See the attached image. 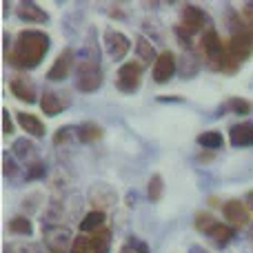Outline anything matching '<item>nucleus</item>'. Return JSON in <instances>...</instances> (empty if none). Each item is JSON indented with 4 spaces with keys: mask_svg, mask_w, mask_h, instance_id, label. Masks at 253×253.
Wrapping results in <instances>:
<instances>
[{
    "mask_svg": "<svg viewBox=\"0 0 253 253\" xmlns=\"http://www.w3.org/2000/svg\"><path fill=\"white\" fill-rule=\"evenodd\" d=\"M49 36L40 29H25L18 34L13 47L4 53V60H9L11 65L20 67V69H34L40 65L44 56L49 51Z\"/></svg>",
    "mask_w": 253,
    "mask_h": 253,
    "instance_id": "1",
    "label": "nucleus"
},
{
    "mask_svg": "<svg viewBox=\"0 0 253 253\" xmlns=\"http://www.w3.org/2000/svg\"><path fill=\"white\" fill-rule=\"evenodd\" d=\"M200 51L205 56L207 65L213 71H222V74H236L240 69V62L229 53L227 44L220 40L218 31L215 29H207L200 38Z\"/></svg>",
    "mask_w": 253,
    "mask_h": 253,
    "instance_id": "2",
    "label": "nucleus"
},
{
    "mask_svg": "<svg viewBox=\"0 0 253 253\" xmlns=\"http://www.w3.org/2000/svg\"><path fill=\"white\" fill-rule=\"evenodd\" d=\"M102 80H105V76H102L100 62L78 58V62H76V87H78V91L93 93L96 89L102 87Z\"/></svg>",
    "mask_w": 253,
    "mask_h": 253,
    "instance_id": "3",
    "label": "nucleus"
},
{
    "mask_svg": "<svg viewBox=\"0 0 253 253\" xmlns=\"http://www.w3.org/2000/svg\"><path fill=\"white\" fill-rule=\"evenodd\" d=\"M42 240L44 247H47L51 253H67L71 251V245H74V233L69 231V227H60V224H49L42 231Z\"/></svg>",
    "mask_w": 253,
    "mask_h": 253,
    "instance_id": "4",
    "label": "nucleus"
},
{
    "mask_svg": "<svg viewBox=\"0 0 253 253\" xmlns=\"http://www.w3.org/2000/svg\"><path fill=\"white\" fill-rule=\"evenodd\" d=\"M140 83H142V65L135 60L125 62V65L118 69V74H116V87H118V91H123V93L138 91Z\"/></svg>",
    "mask_w": 253,
    "mask_h": 253,
    "instance_id": "5",
    "label": "nucleus"
},
{
    "mask_svg": "<svg viewBox=\"0 0 253 253\" xmlns=\"http://www.w3.org/2000/svg\"><path fill=\"white\" fill-rule=\"evenodd\" d=\"M76 51L71 47H67V49H62L60 53H58V58L53 60V65L49 67V71H47V76L44 78L47 80H51V83H60V80H65L67 76L71 74V69L76 67Z\"/></svg>",
    "mask_w": 253,
    "mask_h": 253,
    "instance_id": "6",
    "label": "nucleus"
},
{
    "mask_svg": "<svg viewBox=\"0 0 253 253\" xmlns=\"http://www.w3.org/2000/svg\"><path fill=\"white\" fill-rule=\"evenodd\" d=\"M178 71V58H175L173 51H162L158 56V60L153 62V71H151V78L156 80L158 84H165L173 78V74Z\"/></svg>",
    "mask_w": 253,
    "mask_h": 253,
    "instance_id": "7",
    "label": "nucleus"
},
{
    "mask_svg": "<svg viewBox=\"0 0 253 253\" xmlns=\"http://www.w3.org/2000/svg\"><path fill=\"white\" fill-rule=\"evenodd\" d=\"M207 22V13L196 4H184L182 7V18H180V29H184L189 36H196L202 31Z\"/></svg>",
    "mask_w": 253,
    "mask_h": 253,
    "instance_id": "8",
    "label": "nucleus"
},
{
    "mask_svg": "<svg viewBox=\"0 0 253 253\" xmlns=\"http://www.w3.org/2000/svg\"><path fill=\"white\" fill-rule=\"evenodd\" d=\"M227 49L238 62H245L247 58H251L253 53V38L249 29H242L238 34H231V40L227 42Z\"/></svg>",
    "mask_w": 253,
    "mask_h": 253,
    "instance_id": "9",
    "label": "nucleus"
},
{
    "mask_svg": "<svg viewBox=\"0 0 253 253\" xmlns=\"http://www.w3.org/2000/svg\"><path fill=\"white\" fill-rule=\"evenodd\" d=\"M105 49L114 60H123L131 49V40L126 38L123 31L118 29H107L105 31Z\"/></svg>",
    "mask_w": 253,
    "mask_h": 253,
    "instance_id": "10",
    "label": "nucleus"
},
{
    "mask_svg": "<svg viewBox=\"0 0 253 253\" xmlns=\"http://www.w3.org/2000/svg\"><path fill=\"white\" fill-rule=\"evenodd\" d=\"M222 215H224V220H227V222L231 224L233 229L247 227V224H249V220H251L249 207H247L242 200H229V202H224Z\"/></svg>",
    "mask_w": 253,
    "mask_h": 253,
    "instance_id": "11",
    "label": "nucleus"
},
{
    "mask_svg": "<svg viewBox=\"0 0 253 253\" xmlns=\"http://www.w3.org/2000/svg\"><path fill=\"white\" fill-rule=\"evenodd\" d=\"M67 107H69V96H67V93H58V91H51V89H44L42 96H40V109H42V114L49 116V118L62 114Z\"/></svg>",
    "mask_w": 253,
    "mask_h": 253,
    "instance_id": "12",
    "label": "nucleus"
},
{
    "mask_svg": "<svg viewBox=\"0 0 253 253\" xmlns=\"http://www.w3.org/2000/svg\"><path fill=\"white\" fill-rule=\"evenodd\" d=\"M9 91H11L18 100H25L27 105H34V102L38 100V98H36L34 83H31L29 78H25V76H13V78L9 80Z\"/></svg>",
    "mask_w": 253,
    "mask_h": 253,
    "instance_id": "13",
    "label": "nucleus"
},
{
    "mask_svg": "<svg viewBox=\"0 0 253 253\" xmlns=\"http://www.w3.org/2000/svg\"><path fill=\"white\" fill-rule=\"evenodd\" d=\"M231 147H253V123H238L229 129Z\"/></svg>",
    "mask_w": 253,
    "mask_h": 253,
    "instance_id": "14",
    "label": "nucleus"
},
{
    "mask_svg": "<svg viewBox=\"0 0 253 253\" xmlns=\"http://www.w3.org/2000/svg\"><path fill=\"white\" fill-rule=\"evenodd\" d=\"M16 120H18V125L25 129V133H29L31 138H42V135L47 133V129H44V125H42V120H40L38 116H34V114H25V111H18V114H16Z\"/></svg>",
    "mask_w": 253,
    "mask_h": 253,
    "instance_id": "15",
    "label": "nucleus"
},
{
    "mask_svg": "<svg viewBox=\"0 0 253 253\" xmlns=\"http://www.w3.org/2000/svg\"><path fill=\"white\" fill-rule=\"evenodd\" d=\"M207 238H211V242H213L215 247H227L229 242H231V238L236 236V229L231 227V224H227V222H215L213 227L209 229V231L205 233Z\"/></svg>",
    "mask_w": 253,
    "mask_h": 253,
    "instance_id": "16",
    "label": "nucleus"
},
{
    "mask_svg": "<svg viewBox=\"0 0 253 253\" xmlns=\"http://www.w3.org/2000/svg\"><path fill=\"white\" fill-rule=\"evenodd\" d=\"M16 13L25 22H47L49 20V13L42 7H38L36 2H20L16 7Z\"/></svg>",
    "mask_w": 253,
    "mask_h": 253,
    "instance_id": "17",
    "label": "nucleus"
},
{
    "mask_svg": "<svg viewBox=\"0 0 253 253\" xmlns=\"http://www.w3.org/2000/svg\"><path fill=\"white\" fill-rule=\"evenodd\" d=\"M89 198H91V205H98V211H102L100 207H111L116 205V191L109 187V184H96V187L89 191Z\"/></svg>",
    "mask_w": 253,
    "mask_h": 253,
    "instance_id": "18",
    "label": "nucleus"
},
{
    "mask_svg": "<svg viewBox=\"0 0 253 253\" xmlns=\"http://www.w3.org/2000/svg\"><path fill=\"white\" fill-rule=\"evenodd\" d=\"M200 67H202L200 58H198L193 51H187V53H182V58H180L178 71L182 78H191V76H196L198 71H200Z\"/></svg>",
    "mask_w": 253,
    "mask_h": 253,
    "instance_id": "19",
    "label": "nucleus"
},
{
    "mask_svg": "<svg viewBox=\"0 0 253 253\" xmlns=\"http://www.w3.org/2000/svg\"><path fill=\"white\" fill-rule=\"evenodd\" d=\"M76 138L83 144H91L102 138V126L96 123H83L78 126V131H76Z\"/></svg>",
    "mask_w": 253,
    "mask_h": 253,
    "instance_id": "20",
    "label": "nucleus"
},
{
    "mask_svg": "<svg viewBox=\"0 0 253 253\" xmlns=\"http://www.w3.org/2000/svg\"><path fill=\"white\" fill-rule=\"evenodd\" d=\"M89 245H91V253H109V249H111V231L105 229V227L98 229L96 233H91Z\"/></svg>",
    "mask_w": 253,
    "mask_h": 253,
    "instance_id": "21",
    "label": "nucleus"
},
{
    "mask_svg": "<svg viewBox=\"0 0 253 253\" xmlns=\"http://www.w3.org/2000/svg\"><path fill=\"white\" fill-rule=\"evenodd\" d=\"M105 220H107L105 211H98V209L89 211V213L83 218V222H80V231L83 233H96L98 229H102Z\"/></svg>",
    "mask_w": 253,
    "mask_h": 253,
    "instance_id": "22",
    "label": "nucleus"
},
{
    "mask_svg": "<svg viewBox=\"0 0 253 253\" xmlns=\"http://www.w3.org/2000/svg\"><path fill=\"white\" fill-rule=\"evenodd\" d=\"M135 53H138V58L144 62V65H149V62H156L158 56H160V53H156L153 44L149 42L144 36H138V38H135Z\"/></svg>",
    "mask_w": 253,
    "mask_h": 253,
    "instance_id": "23",
    "label": "nucleus"
},
{
    "mask_svg": "<svg viewBox=\"0 0 253 253\" xmlns=\"http://www.w3.org/2000/svg\"><path fill=\"white\" fill-rule=\"evenodd\" d=\"M238 114V116H247L253 111V105L245 98H229L222 107H220V114Z\"/></svg>",
    "mask_w": 253,
    "mask_h": 253,
    "instance_id": "24",
    "label": "nucleus"
},
{
    "mask_svg": "<svg viewBox=\"0 0 253 253\" xmlns=\"http://www.w3.org/2000/svg\"><path fill=\"white\" fill-rule=\"evenodd\" d=\"M7 229L13 236H31V233H34V224H31V220L27 218V215H13V218L9 220Z\"/></svg>",
    "mask_w": 253,
    "mask_h": 253,
    "instance_id": "25",
    "label": "nucleus"
},
{
    "mask_svg": "<svg viewBox=\"0 0 253 253\" xmlns=\"http://www.w3.org/2000/svg\"><path fill=\"white\" fill-rule=\"evenodd\" d=\"M196 140L202 149H209V151H218L224 144V138L220 131H205V133H200Z\"/></svg>",
    "mask_w": 253,
    "mask_h": 253,
    "instance_id": "26",
    "label": "nucleus"
},
{
    "mask_svg": "<svg viewBox=\"0 0 253 253\" xmlns=\"http://www.w3.org/2000/svg\"><path fill=\"white\" fill-rule=\"evenodd\" d=\"M162 191H165V184H162V175L153 173L147 182V198L149 202H158L162 198Z\"/></svg>",
    "mask_w": 253,
    "mask_h": 253,
    "instance_id": "27",
    "label": "nucleus"
},
{
    "mask_svg": "<svg viewBox=\"0 0 253 253\" xmlns=\"http://www.w3.org/2000/svg\"><path fill=\"white\" fill-rule=\"evenodd\" d=\"M215 222H218V220H215L211 213H207V211H198V213H196V220H193V224H196V229H198L200 233H207Z\"/></svg>",
    "mask_w": 253,
    "mask_h": 253,
    "instance_id": "28",
    "label": "nucleus"
},
{
    "mask_svg": "<svg viewBox=\"0 0 253 253\" xmlns=\"http://www.w3.org/2000/svg\"><path fill=\"white\" fill-rule=\"evenodd\" d=\"M42 175H44V165H42V162L34 160V162H29V165H27V171H25V180H27V182H31V180H40Z\"/></svg>",
    "mask_w": 253,
    "mask_h": 253,
    "instance_id": "29",
    "label": "nucleus"
},
{
    "mask_svg": "<svg viewBox=\"0 0 253 253\" xmlns=\"http://www.w3.org/2000/svg\"><path fill=\"white\" fill-rule=\"evenodd\" d=\"M13 153H16L18 158H31L34 156V144L29 142V140H16L13 142Z\"/></svg>",
    "mask_w": 253,
    "mask_h": 253,
    "instance_id": "30",
    "label": "nucleus"
},
{
    "mask_svg": "<svg viewBox=\"0 0 253 253\" xmlns=\"http://www.w3.org/2000/svg\"><path fill=\"white\" fill-rule=\"evenodd\" d=\"M76 131H78V126H62V129H58L56 135H53V144H56V147L67 144L71 135H76Z\"/></svg>",
    "mask_w": 253,
    "mask_h": 253,
    "instance_id": "31",
    "label": "nucleus"
},
{
    "mask_svg": "<svg viewBox=\"0 0 253 253\" xmlns=\"http://www.w3.org/2000/svg\"><path fill=\"white\" fill-rule=\"evenodd\" d=\"M4 253H38V247L29 242H18V245H7Z\"/></svg>",
    "mask_w": 253,
    "mask_h": 253,
    "instance_id": "32",
    "label": "nucleus"
},
{
    "mask_svg": "<svg viewBox=\"0 0 253 253\" xmlns=\"http://www.w3.org/2000/svg\"><path fill=\"white\" fill-rule=\"evenodd\" d=\"M69 253H91V245H89V238L84 236H78L71 245V251Z\"/></svg>",
    "mask_w": 253,
    "mask_h": 253,
    "instance_id": "33",
    "label": "nucleus"
},
{
    "mask_svg": "<svg viewBox=\"0 0 253 253\" xmlns=\"http://www.w3.org/2000/svg\"><path fill=\"white\" fill-rule=\"evenodd\" d=\"M2 173L7 175V178H16V173H18V167H16V162H13V158L9 156V153L2 156Z\"/></svg>",
    "mask_w": 253,
    "mask_h": 253,
    "instance_id": "34",
    "label": "nucleus"
},
{
    "mask_svg": "<svg viewBox=\"0 0 253 253\" xmlns=\"http://www.w3.org/2000/svg\"><path fill=\"white\" fill-rule=\"evenodd\" d=\"M126 247H129L133 253H149V245L140 240L138 236H129V240H126Z\"/></svg>",
    "mask_w": 253,
    "mask_h": 253,
    "instance_id": "35",
    "label": "nucleus"
},
{
    "mask_svg": "<svg viewBox=\"0 0 253 253\" xmlns=\"http://www.w3.org/2000/svg\"><path fill=\"white\" fill-rule=\"evenodd\" d=\"M2 133L11 135L13 133V123H11V114L7 109H2Z\"/></svg>",
    "mask_w": 253,
    "mask_h": 253,
    "instance_id": "36",
    "label": "nucleus"
},
{
    "mask_svg": "<svg viewBox=\"0 0 253 253\" xmlns=\"http://www.w3.org/2000/svg\"><path fill=\"white\" fill-rule=\"evenodd\" d=\"M213 153H215V151H209V149H202V151L196 156V160H198V162H202V165H205V162H211V160H213Z\"/></svg>",
    "mask_w": 253,
    "mask_h": 253,
    "instance_id": "37",
    "label": "nucleus"
},
{
    "mask_svg": "<svg viewBox=\"0 0 253 253\" xmlns=\"http://www.w3.org/2000/svg\"><path fill=\"white\" fill-rule=\"evenodd\" d=\"M242 18H245V22H253V2H247L242 7Z\"/></svg>",
    "mask_w": 253,
    "mask_h": 253,
    "instance_id": "38",
    "label": "nucleus"
},
{
    "mask_svg": "<svg viewBox=\"0 0 253 253\" xmlns=\"http://www.w3.org/2000/svg\"><path fill=\"white\" fill-rule=\"evenodd\" d=\"M189 253H207L205 249H202V247H198V245H193L191 249H189Z\"/></svg>",
    "mask_w": 253,
    "mask_h": 253,
    "instance_id": "39",
    "label": "nucleus"
},
{
    "mask_svg": "<svg viewBox=\"0 0 253 253\" xmlns=\"http://www.w3.org/2000/svg\"><path fill=\"white\" fill-rule=\"evenodd\" d=\"M247 202H249V209L253 211V191L247 193Z\"/></svg>",
    "mask_w": 253,
    "mask_h": 253,
    "instance_id": "40",
    "label": "nucleus"
},
{
    "mask_svg": "<svg viewBox=\"0 0 253 253\" xmlns=\"http://www.w3.org/2000/svg\"><path fill=\"white\" fill-rule=\"evenodd\" d=\"M118 253H133V251H131V249H129V247H126V245H125V247H123V249H120Z\"/></svg>",
    "mask_w": 253,
    "mask_h": 253,
    "instance_id": "41",
    "label": "nucleus"
},
{
    "mask_svg": "<svg viewBox=\"0 0 253 253\" xmlns=\"http://www.w3.org/2000/svg\"><path fill=\"white\" fill-rule=\"evenodd\" d=\"M247 29H249V34H251V38H253V22H247Z\"/></svg>",
    "mask_w": 253,
    "mask_h": 253,
    "instance_id": "42",
    "label": "nucleus"
},
{
    "mask_svg": "<svg viewBox=\"0 0 253 253\" xmlns=\"http://www.w3.org/2000/svg\"><path fill=\"white\" fill-rule=\"evenodd\" d=\"M251 236H253V227H251Z\"/></svg>",
    "mask_w": 253,
    "mask_h": 253,
    "instance_id": "43",
    "label": "nucleus"
}]
</instances>
